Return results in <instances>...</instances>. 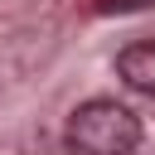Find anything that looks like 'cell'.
I'll return each mask as SVG.
<instances>
[{"mask_svg":"<svg viewBox=\"0 0 155 155\" xmlns=\"http://www.w3.org/2000/svg\"><path fill=\"white\" fill-rule=\"evenodd\" d=\"M116 78L131 87V92H145L155 97V44H131L116 53Z\"/></svg>","mask_w":155,"mask_h":155,"instance_id":"obj_2","label":"cell"},{"mask_svg":"<svg viewBox=\"0 0 155 155\" xmlns=\"http://www.w3.org/2000/svg\"><path fill=\"white\" fill-rule=\"evenodd\" d=\"M63 136L78 155H131L140 145V121L131 107H121L111 97H92L68 116Z\"/></svg>","mask_w":155,"mask_h":155,"instance_id":"obj_1","label":"cell"},{"mask_svg":"<svg viewBox=\"0 0 155 155\" xmlns=\"http://www.w3.org/2000/svg\"><path fill=\"white\" fill-rule=\"evenodd\" d=\"M145 5H155V0H102V10H107V15H121V10H145Z\"/></svg>","mask_w":155,"mask_h":155,"instance_id":"obj_3","label":"cell"}]
</instances>
